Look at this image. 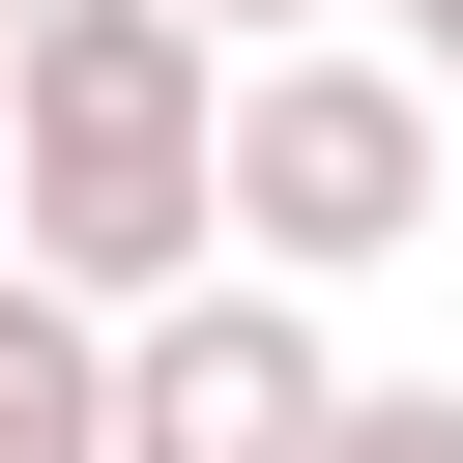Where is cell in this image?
Segmentation results:
<instances>
[{"label": "cell", "instance_id": "277c9868", "mask_svg": "<svg viewBox=\"0 0 463 463\" xmlns=\"http://www.w3.org/2000/svg\"><path fill=\"white\" fill-rule=\"evenodd\" d=\"M0 463H116V318L0 260Z\"/></svg>", "mask_w": 463, "mask_h": 463}, {"label": "cell", "instance_id": "52a82bcc", "mask_svg": "<svg viewBox=\"0 0 463 463\" xmlns=\"http://www.w3.org/2000/svg\"><path fill=\"white\" fill-rule=\"evenodd\" d=\"M376 29H405V58H434V87H463V0H376Z\"/></svg>", "mask_w": 463, "mask_h": 463}, {"label": "cell", "instance_id": "5b68a950", "mask_svg": "<svg viewBox=\"0 0 463 463\" xmlns=\"http://www.w3.org/2000/svg\"><path fill=\"white\" fill-rule=\"evenodd\" d=\"M318 463H463V405H405V376H347V434Z\"/></svg>", "mask_w": 463, "mask_h": 463}, {"label": "cell", "instance_id": "8992f818", "mask_svg": "<svg viewBox=\"0 0 463 463\" xmlns=\"http://www.w3.org/2000/svg\"><path fill=\"white\" fill-rule=\"evenodd\" d=\"M289 29H347V0H203V58H289Z\"/></svg>", "mask_w": 463, "mask_h": 463}, {"label": "cell", "instance_id": "3957f363", "mask_svg": "<svg viewBox=\"0 0 463 463\" xmlns=\"http://www.w3.org/2000/svg\"><path fill=\"white\" fill-rule=\"evenodd\" d=\"M347 434V347H318V289H174V318H116V463H318Z\"/></svg>", "mask_w": 463, "mask_h": 463}, {"label": "cell", "instance_id": "ba28073f", "mask_svg": "<svg viewBox=\"0 0 463 463\" xmlns=\"http://www.w3.org/2000/svg\"><path fill=\"white\" fill-rule=\"evenodd\" d=\"M0 87H29V0H0Z\"/></svg>", "mask_w": 463, "mask_h": 463}, {"label": "cell", "instance_id": "9c48e42d", "mask_svg": "<svg viewBox=\"0 0 463 463\" xmlns=\"http://www.w3.org/2000/svg\"><path fill=\"white\" fill-rule=\"evenodd\" d=\"M0 260H29V232H0Z\"/></svg>", "mask_w": 463, "mask_h": 463}, {"label": "cell", "instance_id": "6da1fadb", "mask_svg": "<svg viewBox=\"0 0 463 463\" xmlns=\"http://www.w3.org/2000/svg\"><path fill=\"white\" fill-rule=\"evenodd\" d=\"M0 232H29V289H87V318H174V289L232 260V58H203V0H29Z\"/></svg>", "mask_w": 463, "mask_h": 463}, {"label": "cell", "instance_id": "7a4b0ae2", "mask_svg": "<svg viewBox=\"0 0 463 463\" xmlns=\"http://www.w3.org/2000/svg\"><path fill=\"white\" fill-rule=\"evenodd\" d=\"M405 232H434V58H405V29L232 58V260H260V289H376Z\"/></svg>", "mask_w": 463, "mask_h": 463}]
</instances>
